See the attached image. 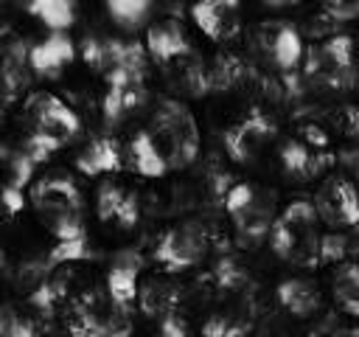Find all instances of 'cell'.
<instances>
[{"label": "cell", "instance_id": "cell-37", "mask_svg": "<svg viewBox=\"0 0 359 337\" xmlns=\"http://www.w3.org/2000/svg\"><path fill=\"white\" fill-rule=\"evenodd\" d=\"M345 250H348V239H345L342 233H337V230L320 233V244H317V258H320V264H334V261H339V258L345 256Z\"/></svg>", "mask_w": 359, "mask_h": 337}, {"label": "cell", "instance_id": "cell-27", "mask_svg": "<svg viewBox=\"0 0 359 337\" xmlns=\"http://www.w3.org/2000/svg\"><path fill=\"white\" fill-rule=\"evenodd\" d=\"M297 239H309L317 233V222H320V213H317V205L309 202V199H292L283 213L278 216Z\"/></svg>", "mask_w": 359, "mask_h": 337}, {"label": "cell", "instance_id": "cell-9", "mask_svg": "<svg viewBox=\"0 0 359 337\" xmlns=\"http://www.w3.org/2000/svg\"><path fill=\"white\" fill-rule=\"evenodd\" d=\"M28 202L34 205L36 216L53 211H81V191L67 174H50L31 185Z\"/></svg>", "mask_w": 359, "mask_h": 337}, {"label": "cell", "instance_id": "cell-6", "mask_svg": "<svg viewBox=\"0 0 359 337\" xmlns=\"http://www.w3.org/2000/svg\"><path fill=\"white\" fill-rule=\"evenodd\" d=\"M317 213L331 227H356L359 225V191L348 177H328L314 197Z\"/></svg>", "mask_w": 359, "mask_h": 337}, {"label": "cell", "instance_id": "cell-35", "mask_svg": "<svg viewBox=\"0 0 359 337\" xmlns=\"http://www.w3.org/2000/svg\"><path fill=\"white\" fill-rule=\"evenodd\" d=\"M0 337H36V323L22 317L14 306H3L0 312Z\"/></svg>", "mask_w": 359, "mask_h": 337}, {"label": "cell", "instance_id": "cell-29", "mask_svg": "<svg viewBox=\"0 0 359 337\" xmlns=\"http://www.w3.org/2000/svg\"><path fill=\"white\" fill-rule=\"evenodd\" d=\"M115 42L118 39H109V37H87L81 42V59L98 70V73H109L112 65H115Z\"/></svg>", "mask_w": 359, "mask_h": 337}, {"label": "cell", "instance_id": "cell-1", "mask_svg": "<svg viewBox=\"0 0 359 337\" xmlns=\"http://www.w3.org/2000/svg\"><path fill=\"white\" fill-rule=\"evenodd\" d=\"M165 154L171 168H185L199 154V126L188 104L177 98H163L146 126Z\"/></svg>", "mask_w": 359, "mask_h": 337}, {"label": "cell", "instance_id": "cell-33", "mask_svg": "<svg viewBox=\"0 0 359 337\" xmlns=\"http://www.w3.org/2000/svg\"><path fill=\"white\" fill-rule=\"evenodd\" d=\"M126 188H121L118 183H112V180H107V183H101L98 185V194H95V211H98V219L101 222H115L118 219V211H121V205H123V199H126Z\"/></svg>", "mask_w": 359, "mask_h": 337}, {"label": "cell", "instance_id": "cell-4", "mask_svg": "<svg viewBox=\"0 0 359 337\" xmlns=\"http://www.w3.org/2000/svg\"><path fill=\"white\" fill-rule=\"evenodd\" d=\"M25 115L31 124V132H42L50 135L62 143H67L70 138H76L81 132V121L79 115L53 93H34L25 101Z\"/></svg>", "mask_w": 359, "mask_h": 337}, {"label": "cell", "instance_id": "cell-41", "mask_svg": "<svg viewBox=\"0 0 359 337\" xmlns=\"http://www.w3.org/2000/svg\"><path fill=\"white\" fill-rule=\"evenodd\" d=\"M337 126L345 135H359V110L356 107H342L337 112Z\"/></svg>", "mask_w": 359, "mask_h": 337}, {"label": "cell", "instance_id": "cell-25", "mask_svg": "<svg viewBox=\"0 0 359 337\" xmlns=\"http://www.w3.org/2000/svg\"><path fill=\"white\" fill-rule=\"evenodd\" d=\"M93 256V247H90V239L87 236H79V239H67V242H56L50 250H48V256L39 261V281L48 275V272H53V270H59V267H65V264H70V261H84V258H90Z\"/></svg>", "mask_w": 359, "mask_h": 337}, {"label": "cell", "instance_id": "cell-5", "mask_svg": "<svg viewBox=\"0 0 359 337\" xmlns=\"http://www.w3.org/2000/svg\"><path fill=\"white\" fill-rule=\"evenodd\" d=\"M275 135H278L275 121L266 112L252 110L247 118L224 129V152L236 163H252Z\"/></svg>", "mask_w": 359, "mask_h": 337}, {"label": "cell", "instance_id": "cell-13", "mask_svg": "<svg viewBox=\"0 0 359 337\" xmlns=\"http://www.w3.org/2000/svg\"><path fill=\"white\" fill-rule=\"evenodd\" d=\"M261 37H264V48L269 51L272 62L280 70H294L306 59L303 37L292 22H264Z\"/></svg>", "mask_w": 359, "mask_h": 337}, {"label": "cell", "instance_id": "cell-7", "mask_svg": "<svg viewBox=\"0 0 359 337\" xmlns=\"http://www.w3.org/2000/svg\"><path fill=\"white\" fill-rule=\"evenodd\" d=\"M146 76L143 73H129L123 67H115L107 73V93H104V118L109 124H118L126 112L143 107L146 101Z\"/></svg>", "mask_w": 359, "mask_h": 337}, {"label": "cell", "instance_id": "cell-3", "mask_svg": "<svg viewBox=\"0 0 359 337\" xmlns=\"http://www.w3.org/2000/svg\"><path fill=\"white\" fill-rule=\"evenodd\" d=\"M205 253H208V227L199 222H180L160 236L154 247V261L165 272H180L199 264Z\"/></svg>", "mask_w": 359, "mask_h": 337}, {"label": "cell", "instance_id": "cell-17", "mask_svg": "<svg viewBox=\"0 0 359 337\" xmlns=\"http://www.w3.org/2000/svg\"><path fill=\"white\" fill-rule=\"evenodd\" d=\"M230 219H233V225H236L238 239L255 244V242H261V239H269V230H272V225H275L278 216H275V208H272V197H266V194L261 191L250 208H244L241 213H236V216H230Z\"/></svg>", "mask_w": 359, "mask_h": 337}, {"label": "cell", "instance_id": "cell-39", "mask_svg": "<svg viewBox=\"0 0 359 337\" xmlns=\"http://www.w3.org/2000/svg\"><path fill=\"white\" fill-rule=\"evenodd\" d=\"M137 219H140V202H137V197L129 191V194H126V199H123V205H121V211H118L115 225H121L123 230H129V227H135V225H137Z\"/></svg>", "mask_w": 359, "mask_h": 337}, {"label": "cell", "instance_id": "cell-21", "mask_svg": "<svg viewBox=\"0 0 359 337\" xmlns=\"http://www.w3.org/2000/svg\"><path fill=\"white\" fill-rule=\"evenodd\" d=\"M129 163L140 177H163L171 168L149 129L135 132V138L129 140Z\"/></svg>", "mask_w": 359, "mask_h": 337}, {"label": "cell", "instance_id": "cell-24", "mask_svg": "<svg viewBox=\"0 0 359 337\" xmlns=\"http://www.w3.org/2000/svg\"><path fill=\"white\" fill-rule=\"evenodd\" d=\"M25 11L48 25L53 34H65L76 20V6L70 0H34L25 6Z\"/></svg>", "mask_w": 359, "mask_h": 337}, {"label": "cell", "instance_id": "cell-15", "mask_svg": "<svg viewBox=\"0 0 359 337\" xmlns=\"http://www.w3.org/2000/svg\"><path fill=\"white\" fill-rule=\"evenodd\" d=\"M28 56L31 48L22 39L6 42L3 48V65H0V79H3V104H11L22 95L28 87Z\"/></svg>", "mask_w": 359, "mask_h": 337}, {"label": "cell", "instance_id": "cell-12", "mask_svg": "<svg viewBox=\"0 0 359 337\" xmlns=\"http://www.w3.org/2000/svg\"><path fill=\"white\" fill-rule=\"evenodd\" d=\"M146 51L154 62L160 65H171L180 62L185 56H191V39L185 37L182 25L177 20H157L149 25L146 31Z\"/></svg>", "mask_w": 359, "mask_h": 337}, {"label": "cell", "instance_id": "cell-32", "mask_svg": "<svg viewBox=\"0 0 359 337\" xmlns=\"http://www.w3.org/2000/svg\"><path fill=\"white\" fill-rule=\"evenodd\" d=\"M320 51L325 53V59H328L334 67H339L342 73L356 76V73H353V39H351L348 34H334V37H328V39L320 45Z\"/></svg>", "mask_w": 359, "mask_h": 337}, {"label": "cell", "instance_id": "cell-38", "mask_svg": "<svg viewBox=\"0 0 359 337\" xmlns=\"http://www.w3.org/2000/svg\"><path fill=\"white\" fill-rule=\"evenodd\" d=\"M157 337H191L188 320L180 315V309L171 312V315H165V317H160V323H157Z\"/></svg>", "mask_w": 359, "mask_h": 337}, {"label": "cell", "instance_id": "cell-2", "mask_svg": "<svg viewBox=\"0 0 359 337\" xmlns=\"http://www.w3.org/2000/svg\"><path fill=\"white\" fill-rule=\"evenodd\" d=\"M67 331L73 337H129L132 315L107 289L93 286L70 300Z\"/></svg>", "mask_w": 359, "mask_h": 337}, {"label": "cell", "instance_id": "cell-10", "mask_svg": "<svg viewBox=\"0 0 359 337\" xmlns=\"http://www.w3.org/2000/svg\"><path fill=\"white\" fill-rule=\"evenodd\" d=\"M143 267H146V261H143V256L135 247L118 250L115 258H112V267L107 272V292L118 303L132 306L137 300V292H140V272H143Z\"/></svg>", "mask_w": 359, "mask_h": 337}, {"label": "cell", "instance_id": "cell-28", "mask_svg": "<svg viewBox=\"0 0 359 337\" xmlns=\"http://www.w3.org/2000/svg\"><path fill=\"white\" fill-rule=\"evenodd\" d=\"M210 278H213L216 289H219V292H224V295H230V298L244 295V289L250 286V275H247V270H244L236 258H230V256L216 261V267H213Z\"/></svg>", "mask_w": 359, "mask_h": 337}, {"label": "cell", "instance_id": "cell-40", "mask_svg": "<svg viewBox=\"0 0 359 337\" xmlns=\"http://www.w3.org/2000/svg\"><path fill=\"white\" fill-rule=\"evenodd\" d=\"M3 208H6V216H14L25 208V194L14 185H3Z\"/></svg>", "mask_w": 359, "mask_h": 337}, {"label": "cell", "instance_id": "cell-19", "mask_svg": "<svg viewBox=\"0 0 359 337\" xmlns=\"http://www.w3.org/2000/svg\"><path fill=\"white\" fill-rule=\"evenodd\" d=\"M121 166H123V154H121V143L115 138H95L76 157V168L87 177L109 174V171H118Z\"/></svg>", "mask_w": 359, "mask_h": 337}, {"label": "cell", "instance_id": "cell-16", "mask_svg": "<svg viewBox=\"0 0 359 337\" xmlns=\"http://www.w3.org/2000/svg\"><path fill=\"white\" fill-rule=\"evenodd\" d=\"M73 53H76V45L67 34H50L48 39L31 45L28 65L39 76H59V70L73 59Z\"/></svg>", "mask_w": 359, "mask_h": 337}, {"label": "cell", "instance_id": "cell-14", "mask_svg": "<svg viewBox=\"0 0 359 337\" xmlns=\"http://www.w3.org/2000/svg\"><path fill=\"white\" fill-rule=\"evenodd\" d=\"M280 163H283L286 174L300 177V180H311V177H320L334 163V154L325 149H311L300 138H289L280 146Z\"/></svg>", "mask_w": 359, "mask_h": 337}, {"label": "cell", "instance_id": "cell-36", "mask_svg": "<svg viewBox=\"0 0 359 337\" xmlns=\"http://www.w3.org/2000/svg\"><path fill=\"white\" fill-rule=\"evenodd\" d=\"M320 17L328 20L331 25L359 20V0H325L320 8Z\"/></svg>", "mask_w": 359, "mask_h": 337}, {"label": "cell", "instance_id": "cell-11", "mask_svg": "<svg viewBox=\"0 0 359 337\" xmlns=\"http://www.w3.org/2000/svg\"><path fill=\"white\" fill-rule=\"evenodd\" d=\"M252 300L247 295L230 298L224 306L210 312L202 323V337H247L252 331Z\"/></svg>", "mask_w": 359, "mask_h": 337}, {"label": "cell", "instance_id": "cell-42", "mask_svg": "<svg viewBox=\"0 0 359 337\" xmlns=\"http://www.w3.org/2000/svg\"><path fill=\"white\" fill-rule=\"evenodd\" d=\"M334 337H359V326H353V329H339Z\"/></svg>", "mask_w": 359, "mask_h": 337}, {"label": "cell", "instance_id": "cell-31", "mask_svg": "<svg viewBox=\"0 0 359 337\" xmlns=\"http://www.w3.org/2000/svg\"><path fill=\"white\" fill-rule=\"evenodd\" d=\"M3 168H6V185H14V188H25L28 183H31V177H34V163L14 146V149H3Z\"/></svg>", "mask_w": 359, "mask_h": 337}, {"label": "cell", "instance_id": "cell-23", "mask_svg": "<svg viewBox=\"0 0 359 337\" xmlns=\"http://www.w3.org/2000/svg\"><path fill=\"white\" fill-rule=\"evenodd\" d=\"M244 62L230 53V51H219L210 62H208V79H210V93H224V90H233L244 81Z\"/></svg>", "mask_w": 359, "mask_h": 337}, {"label": "cell", "instance_id": "cell-43", "mask_svg": "<svg viewBox=\"0 0 359 337\" xmlns=\"http://www.w3.org/2000/svg\"><path fill=\"white\" fill-rule=\"evenodd\" d=\"M353 174H356V180H359V160L353 163Z\"/></svg>", "mask_w": 359, "mask_h": 337}, {"label": "cell", "instance_id": "cell-8", "mask_svg": "<svg viewBox=\"0 0 359 337\" xmlns=\"http://www.w3.org/2000/svg\"><path fill=\"white\" fill-rule=\"evenodd\" d=\"M191 17L199 25V31L213 42H230L241 31L236 0H199L191 6Z\"/></svg>", "mask_w": 359, "mask_h": 337}, {"label": "cell", "instance_id": "cell-34", "mask_svg": "<svg viewBox=\"0 0 359 337\" xmlns=\"http://www.w3.org/2000/svg\"><path fill=\"white\" fill-rule=\"evenodd\" d=\"M65 143L62 140H56V138H50V135H42V132H28L20 143H17V149L34 163V166H39L42 160H48L53 152H59Z\"/></svg>", "mask_w": 359, "mask_h": 337}, {"label": "cell", "instance_id": "cell-20", "mask_svg": "<svg viewBox=\"0 0 359 337\" xmlns=\"http://www.w3.org/2000/svg\"><path fill=\"white\" fill-rule=\"evenodd\" d=\"M137 306L149 317H165V315L177 312V306H180V289L168 278H146V281H140Z\"/></svg>", "mask_w": 359, "mask_h": 337}, {"label": "cell", "instance_id": "cell-30", "mask_svg": "<svg viewBox=\"0 0 359 337\" xmlns=\"http://www.w3.org/2000/svg\"><path fill=\"white\" fill-rule=\"evenodd\" d=\"M109 17L123 25V28H140L146 22V17L151 14V3L149 0H109L107 3Z\"/></svg>", "mask_w": 359, "mask_h": 337}, {"label": "cell", "instance_id": "cell-18", "mask_svg": "<svg viewBox=\"0 0 359 337\" xmlns=\"http://www.w3.org/2000/svg\"><path fill=\"white\" fill-rule=\"evenodd\" d=\"M275 295H278V303L294 317H311L323 303L317 284L309 278H283Z\"/></svg>", "mask_w": 359, "mask_h": 337}, {"label": "cell", "instance_id": "cell-26", "mask_svg": "<svg viewBox=\"0 0 359 337\" xmlns=\"http://www.w3.org/2000/svg\"><path fill=\"white\" fill-rule=\"evenodd\" d=\"M334 300L339 303L342 312L359 317V264L345 261L334 272Z\"/></svg>", "mask_w": 359, "mask_h": 337}, {"label": "cell", "instance_id": "cell-22", "mask_svg": "<svg viewBox=\"0 0 359 337\" xmlns=\"http://www.w3.org/2000/svg\"><path fill=\"white\" fill-rule=\"evenodd\" d=\"M70 281H73V272L70 270H53V272H48L42 281H36V286L31 292V303L42 315H53L67 300Z\"/></svg>", "mask_w": 359, "mask_h": 337}]
</instances>
